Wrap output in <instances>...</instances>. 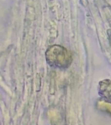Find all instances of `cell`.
I'll list each match as a JSON object with an SVG mask.
<instances>
[{
  "instance_id": "6da1fadb",
  "label": "cell",
  "mask_w": 111,
  "mask_h": 125,
  "mask_svg": "<svg viewBox=\"0 0 111 125\" xmlns=\"http://www.w3.org/2000/svg\"><path fill=\"white\" fill-rule=\"evenodd\" d=\"M46 60L52 68L66 69L73 61L71 52L61 45H54L48 48L45 52Z\"/></svg>"
}]
</instances>
